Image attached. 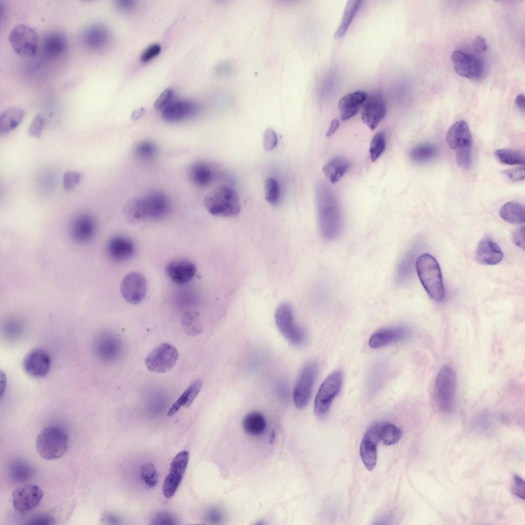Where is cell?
Returning a JSON list of instances; mask_svg holds the SVG:
<instances>
[{
  "label": "cell",
  "mask_w": 525,
  "mask_h": 525,
  "mask_svg": "<svg viewBox=\"0 0 525 525\" xmlns=\"http://www.w3.org/2000/svg\"><path fill=\"white\" fill-rule=\"evenodd\" d=\"M316 204L320 231L326 239L332 240L340 233L342 216L338 199L333 190L324 183L316 189Z\"/></svg>",
  "instance_id": "6da1fadb"
},
{
  "label": "cell",
  "mask_w": 525,
  "mask_h": 525,
  "mask_svg": "<svg viewBox=\"0 0 525 525\" xmlns=\"http://www.w3.org/2000/svg\"><path fill=\"white\" fill-rule=\"evenodd\" d=\"M170 207L169 200L165 194L153 191L129 200L124 206L123 212L126 219L131 222L157 220L166 216Z\"/></svg>",
  "instance_id": "7a4b0ae2"
},
{
  "label": "cell",
  "mask_w": 525,
  "mask_h": 525,
  "mask_svg": "<svg viewBox=\"0 0 525 525\" xmlns=\"http://www.w3.org/2000/svg\"><path fill=\"white\" fill-rule=\"evenodd\" d=\"M204 203L209 213L216 216L233 217L240 210L237 192L228 185H221L212 189L205 196Z\"/></svg>",
  "instance_id": "3957f363"
},
{
  "label": "cell",
  "mask_w": 525,
  "mask_h": 525,
  "mask_svg": "<svg viewBox=\"0 0 525 525\" xmlns=\"http://www.w3.org/2000/svg\"><path fill=\"white\" fill-rule=\"evenodd\" d=\"M416 269L419 279L430 297L440 302L445 297V290L439 265L429 254L420 255L416 261Z\"/></svg>",
  "instance_id": "277c9868"
},
{
  "label": "cell",
  "mask_w": 525,
  "mask_h": 525,
  "mask_svg": "<svg viewBox=\"0 0 525 525\" xmlns=\"http://www.w3.org/2000/svg\"><path fill=\"white\" fill-rule=\"evenodd\" d=\"M69 439L67 433L57 427H48L38 435L36 450L44 459L53 460L63 457L68 451Z\"/></svg>",
  "instance_id": "5b68a950"
},
{
  "label": "cell",
  "mask_w": 525,
  "mask_h": 525,
  "mask_svg": "<svg viewBox=\"0 0 525 525\" xmlns=\"http://www.w3.org/2000/svg\"><path fill=\"white\" fill-rule=\"evenodd\" d=\"M275 321L281 334L291 344L300 346L306 343L307 335L305 330L296 324L292 307L287 302L280 304L275 312Z\"/></svg>",
  "instance_id": "8992f818"
},
{
  "label": "cell",
  "mask_w": 525,
  "mask_h": 525,
  "mask_svg": "<svg viewBox=\"0 0 525 525\" xmlns=\"http://www.w3.org/2000/svg\"><path fill=\"white\" fill-rule=\"evenodd\" d=\"M457 388V377L454 370L448 365L443 366L437 374L435 382V395L440 410L450 412L453 408Z\"/></svg>",
  "instance_id": "52a82bcc"
},
{
  "label": "cell",
  "mask_w": 525,
  "mask_h": 525,
  "mask_svg": "<svg viewBox=\"0 0 525 525\" xmlns=\"http://www.w3.org/2000/svg\"><path fill=\"white\" fill-rule=\"evenodd\" d=\"M342 379V372L336 370L328 375L321 385L314 401V413L317 417H324L329 412L341 389Z\"/></svg>",
  "instance_id": "ba28073f"
},
{
  "label": "cell",
  "mask_w": 525,
  "mask_h": 525,
  "mask_svg": "<svg viewBox=\"0 0 525 525\" xmlns=\"http://www.w3.org/2000/svg\"><path fill=\"white\" fill-rule=\"evenodd\" d=\"M318 373V365L315 361H310L302 367L293 391V401L298 409L305 408L308 405Z\"/></svg>",
  "instance_id": "9c48e42d"
},
{
  "label": "cell",
  "mask_w": 525,
  "mask_h": 525,
  "mask_svg": "<svg viewBox=\"0 0 525 525\" xmlns=\"http://www.w3.org/2000/svg\"><path fill=\"white\" fill-rule=\"evenodd\" d=\"M9 41L12 48L18 55L23 57L34 56L38 48V36L31 27L19 24L11 31Z\"/></svg>",
  "instance_id": "30bf717a"
},
{
  "label": "cell",
  "mask_w": 525,
  "mask_h": 525,
  "mask_svg": "<svg viewBox=\"0 0 525 525\" xmlns=\"http://www.w3.org/2000/svg\"><path fill=\"white\" fill-rule=\"evenodd\" d=\"M178 356L177 351L174 346L163 343L149 353L145 358V365L150 371L165 373L174 367Z\"/></svg>",
  "instance_id": "8fae6325"
},
{
  "label": "cell",
  "mask_w": 525,
  "mask_h": 525,
  "mask_svg": "<svg viewBox=\"0 0 525 525\" xmlns=\"http://www.w3.org/2000/svg\"><path fill=\"white\" fill-rule=\"evenodd\" d=\"M362 106L361 119L370 129L374 130L387 113L386 105L381 93L376 91L367 95Z\"/></svg>",
  "instance_id": "7c38bea8"
},
{
  "label": "cell",
  "mask_w": 525,
  "mask_h": 525,
  "mask_svg": "<svg viewBox=\"0 0 525 525\" xmlns=\"http://www.w3.org/2000/svg\"><path fill=\"white\" fill-rule=\"evenodd\" d=\"M42 489L35 484H27L15 489L12 493L13 506L19 513L29 512L37 507L43 497Z\"/></svg>",
  "instance_id": "4fadbf2b"
},
{
  "label": "cell",
  "mask_w": 525,
  "mask_h": 525,
  "mask_svg": "<svg viewBox=\"0 0 525 525\" xmlns=\"http://www.w3.org/2000/svg\"><path fill=\"white\" fill-rule=\"evenodd\" d=\"M189 457V452L183 451L178 453L172 460L169 473L163 486V493L166 497L171 498L176 492L186 470Z\"/></svg>",
  "instance_id": "5bb4252c"
},
{
  "label": "cell",
  "mask_w": 525,
  "mask_h": 525,
  "mask_svg": "<svg viewBox=\"0 0 525 525\" xmlns=\"http://www.w3.org/2000/svg\"><path fill=\"white\" fill-rule=\"evenodd\" d=\"M96 231V223L93 216L87 213H79L72 219L69 233L73 241L84 244L91 241Z\"/></svg>",
  "instance_id": "9a60e30c"
},
{
  "label": "cell",
  "mask_w": 525,
  "mask_h": 525,
  "mask_svg": "<svg viewBox=\"0 0 525 525\" xmlns=\"http://www.w3.org/2000/svg\"><path fill=\"white\" fill-rule=\"evenodd\" d=\"M120 292L123 298L128 303L136 305L145 298L147 292V282L139 273L132 272L123 279Z\"/></svg>",
  "instance_id": "2e32d148"
},
{
  "label": "cell",
  "mask_w": 525,
  "mask_h": 525,
  "mask_svg": "<svg viewBox=\"0 0 525 525\" xmlns=\"http://www.w3.org/2000/svg\"><path fill=\"white\" fill-rule=\"evenodd\" d=\"M451 59L457 74L472 79L479 78L482 75V63L473 55L456 50L453 52Z\"/></svg>",
  "instance_id": "e0dca14e"
},
{
  "label": "cell",
  "mask_w": 525,
  "mask_h": 525,
  "mask_svg": "<svg viewBox=\"0 0 525 525\" xmlns=\"http://www.w3.org/2000/svg\"><path fill=\"white\" fill-rule=\"evenodd\" d=\"M380 425L372 426L365 434L359 448V454L366 468L372 471L377 458V446L379 441Z\"/></svg>",
  "instance_id": "ac0fdd59"
},
{
  "label": "cell",
  "mask_w": 525,
  "mask_h": 525,
  "mask_svg": "<svg viewBox=\"0 0 525 525\" xmlns=\"http://www.w3.org/2000/svg\"><path fill=\"white\" fill-rule=\"evenodd\" d=\"M411 334V330L407 327L387 328L374 333L369 339V345L372 348H380L407 340Z\"/></svg>",
  "instance_id": "d6986e66"
},
{
  "label": "cell",
  "mask_w": 525,
  "mask_h": 525,
  "mask_svg": "<svg viewBox=\"0 0 525 525\" xmlns=\"http://www.w3.org/2000/svg\"><path fill=\"white\" fill-rule=\"evenodd\" d=\"M199 109L198 105L191 100L173 101L161 111V118L167 122H179L194 117Z\"/></svg>",
  "instance_id": "ffe728a7"
},
{
  "label": "cell",
  "mask_w": 525,
  "mask_h": 525,
  "mask_svg": "<svg viewBox=\"0 0 525 525\" xmlns=\"http://www.w3.org/2000/svg\"><path fill=\"white\" fill-rule=\"evenodd\" d=\"M51 360L48 354L41 349H35L25 356L23 367L30 376L41 378L46 375L49 371Z\"/></svg>",
  "instance_id": "44dd1931"
},
{
  "label": "cell",
  "mask_w": 525,
  "mask_h": 525,
  "mask_svg": "<svg viewBox=\"0 0 525 525\" xmlns=\"http://www.w3.org/2000/svg\"><path fill=\"white\" fill-rule=\"evenodd\" d=\"M475 255L477 262L486 265H496L503 257V254L498 245L488 235H486L479 241Z\"/></svg>",
  "instance_id": "7402d4cb"
},
{
  "label": "cell",
  "mask_w": 525,
  "mask_h": 525,
  "mask_svg": "<svg viewBox=\"0 0 525 525\" xmlns=\"http://www.w3.org/2000/svg\"><path fill=\"white\" fill-rule=\"evenodd\" d=\"M166 272L171 280L177 285H185L194 277L196 267L188 259H175L170 261L166 267Z\"/></svg>",
  "instance_id": "603a6c76"
},
{
  "label": "cell",
  "mask_w": 525,
  "mask_h": 525,
  "mask_svg": "<svg viewBox=\"0 0 525 525\" xmlns=\"http://www.w3.org/2000/svg\"><path fill=\"white\" fill-rule=\"evenodd\" d=\"M107 252L113 260L124 261L133 256L135 252V247L130 238L124 236L115 235L108 241Z\"/></svg>",
  "instance_id": "cb8c5ba5"
},
{
  "label": "cell",
  "mask_w": 525,
  "mask_h": 525,
  "mask_svg": "<svg viewBox=\"0 0 525 525\" xmlns=\"http://www.w3.org/2000/svg\"><path fill=\"white\" fill-rule=\"evenodd\" d=\"M446 140L453 150L471 146L472 137L467 123L461 120L454 124L447 132Z\"/></svg>",
  "instance_id": "d4e9b609"
},
{
  "label": "cell",
  "mask_w": 525,
  "mask_h": 525,
  "mask_svg": "<svg viewBox=\"0 0 525 525\" xmlns=\"http://www.w3.org/2000/svg\"><path fill=\"white\" fill-rule=\"evenodd\" d=\"M367 95L365 91H357L343 96L338 104L341 120H347L355 116L363 105Z\"/></svg>",
  "instance_id": "484cf974"
},
{
  "label": "cell",
  "mask_w": 525,
  "mask_h": 525,
  "mask_svg": "<svg viewBox=\"0 0 525 525\" xmlns=\"http://www.w3.org/2000/svg\"><path fill=\"white\" fill-rule=\"evenodd\" d=\"M67 47L65 35L58 31L47 34L43 38L42 48L44 54L49 57H57L64 53Z\"/></svg>",
  "instance_id": "4316f807"
},
{
  "label": "cell",
  "mask_w": 525,
  "mask_h": 525,
  "mask_svg": "<svg viewBox=\"0 0 525 525\" xmlns=\"http://www.w3.org/2000/svg\"><path fill=\"white\" fill-rule=\"evenodd\" d=\"M110 34L108 30L99 25H92L84 33V41L90 48L100 49L109 43Z\"/></svg>",
  "instance_id": "83f0119b"
},
{
  "label": "cell",
  "mask_w": 525,
  "mask_h": 525,
  "mask_svg": "<svg viewBox=\"0 0 525 525\" xmlns=\"http://www.w3.org/2000/svg\"><path fill=\"white\" fill-rule=\"evenodd\" d=\"M25 111L18 107L5 110L0 115V134L4 135L15 129L22 122Z\"/></svg>",
  "instance_id": "f1b7e54d"
},
{
  "label": "cell",
  "mask_w": 525,
  "mask_h": 525,
  "mask_svg": "<svg viewBox=\"0 0 525 525\" xmlns=\"http://www.w3.org/2000/svg\"><path fill=\"white\" fill-rule=\"evenodd\" d=\"M351 166L350 161L342 156L335 157L328 161L323 172L330 182L336 183L343 176Z\"/></svg>",
  "instance_id": "f546056e"
},
{
  "label": "cell",
  "mask_w": 525,
  "mask_h": 525,
  "mask_svg": "<svg viewBox=\"0 0 525 525\" xmlns=\"http://www.w3.org/2000/svg\"><path fill=\"white\" fill-rule=\"evenodd\" d=\"M201 387V380L197 379L194 381L172 406L167 413V415H174L181 407H190L198 394Z\"/></svg>",
  "instance_id": "4dcf8cb0"
},
{
  "label": "cell",
  "mask_w": 525,
  "mask_h": 525,
  "mask_svg": "<svg viewBox=\"0 0 525 525\" xmlns=\"http://www.w3.org/2000/svg\"><path fill=\"white\" fill-rule=\"evenodd\" d=\"M9 475L16 483H24L31 480L34 474L32 466L23 460H13L9 465Z\"/></svg>",
  "instance_id": "1f68e13d"
},
{
  "label": "cell",
  "mask_w": 525,
  "mask_h": 525,
  "mask_svg": "<svg viewBox=\"0 0 525 525\" xmlns=\"http://www.w3.org/2000/svg\"><path fill=\"white\" fill-rule=\"evenodd\" d=\"M500 217L511 224H522L525 221L524 208L521 204L509 201L501 206L499 210Z\"/></svg>",
  "instance_id": "d6a6232c"
},
{
  "label": "cell",
  "mask_w": 525,
  "mask_h": 525,
  "mask_svg": "<svg viewBox=\"0 0 525 525\" xmlns=\"http://www.w3.org/2000/svg\"><path fill=\"white\" fill-rule=\"evenodd\" d=\"M266 420L260 412L253 411L245 416L243 426L245 432L251 436H258L262 434L266 428Z\"/></svg>",
  "instance_id": "836d02e7"
},
{
  "label": "cell",
  "mask_w": 525,
  "mask_h": 525,
  "mask_svg": "<svg viewBox=\"0 0 525 525\" xmlns=\"http://www.w3.org/2000/svg\"><path fill=\"white\" fill-rule=\"evenodd\" d=\"M117 349L118 342L116 338L110 335H102L96 340L95 352L103 359H112L115 355Z\"/></svg>",
  "instance_id": "e575fe53"
},
{
  "label": "cell",
  "mask_w": 525,
  "mask_h": 525,
  "mask_svg": "<svg viewBox=\"0 0 525 525\" xmlns=\"http://www.w3.org/2000/svg\"><path fill=\"white\" fill-rule=\"evenodd\" d=\"M361 2L358 0H350L347 2L341 22L334 34L335 38H339L345 35L356 12L361 7Z\"/></svg>",
  "instance_id": "d590c367"
},
{
  "label": "cell",
  "mask_w": 525,
  "mask_h": 525,
  "mask_svg": "<svg viewBox=\"0 0 525 525\" xmlns=\"http://www.w3.org/2000/svg\"><path fill=\"white\" fill-rule=\"evenodd\" d=\"M189 176L193 183L202 187L208 185L213 179V173L211 169L202 163H197L191 166Z\"/></svg>",
  "instance_id": "8d00e7d4"
},
{
  "label": "cell",
  "mask_w": 525,
  "mask_h": 525,
  "mask_svg": "<svg viewBox=\"0 0 525 525\" xmlns=\"http://www.w3.org/2000/svg\"><path fill=\"white\" fill-rule=\"evenodd\" d=\"M438 153V149L431 144H422L414 147L410 151V158L419 163H426L433 159Z\"/></svg>",
  "instance_id": "74e56055"
},
{
  "label": "cell",
  "mask_w": 525,
  "mask_h": 525,
  "mask_svg": "<svg viewBox=\"0 0 525 525\" xmlns=\"http://www.w3.org/2000/svg\"><path fill=\"white\" fill-rule=\"evenodd\" d=\"M495 155L499 161L504 164L523 165L524 164V154L520 150L500 149L495 151Z\"/></svg>",
  "instance_id": "f35d334b"
},
{
  "label": "cell",
  "mask_w": 525,
  "mask_h": 525,
  "mask_svg": "<svg viewBox=\"0 0 525 525\" xmlns=\"http://www.w3.org/2000/svg\"><path fill=\"white\" fill-rule=\"evenodd\" d=\"M401 436V431L392 423L381 424L379 439L383 444L390 446L397 443Z\"/></svg>",
  "instance_id": "ab89813d"
},
{
  "label": "cell",
  "mask_w": 525,
  "mask_h": 525,
  "mask_svg": "<svg viewBox=\"0 0 525 525\" xmlns=\"http://www.w3.org/2000/svg\"><path fill=\"white\" fill-rule=\"evenodd\" d=\"M182 325L186 333L190 335H197L201 331L199 317L196 312L186 313L183 317Z\"/></svg>",
  "instance_id": "60d3db41"
},
{
  "label": "cell",
  "mask_w": 525,
  "mask_h": 525,
  "mask_svg": "<svg viewBox=\"0 0 525 525\" xmlns=\"http://www.w3.org/2000/svg\"><path fill=\"white\" fill-rule=\"evenodd\" d=\"M265 199L272 206L278 204L280 199V189L278 182L272 177H268L264 181Z\"/></svg>",
  "instance_id": "b9f144b4"
},
{
  "label": "cell",
  "mask_w": 525,
  "mask_h": 525,
  "mask_svg": "<svg viewBox=\"0 0 525 525\" xmlns=\"http://www.w3.org/2000/svg\"><path fill=\"white\" fill-rule=\"evenodd\" d=\"M387 145V138L385 132L379 131L373 137L370 147L369 154L372 161L376 159L384 152Z\"/></svg>",
  "instance_id": "7bdbcfd3"
},
{
  "label": "cell",
  "mask_w": 525,
  "mask_h": 525,
  "mask_svg": "<svg viewBox=\"0 0 525 525\" xmlns=\"http://www.w3.org/2000/svg\"><path fill=\"white\" fill-rule=\"evenodd\" d=\"M157 149L155 146L151 142H142L138 143L134 149V153L139 158L144 160H150L155 157Z\"/></svg>",
  "instance_id": "ee69618b"
},
{
  "label": "cell",
  "mask_w": 525,
  "mask_h": 525,
  "mask_svg": "<svg viewBox=\"0 0 525 525\" xmlns=\"http://www.w3.org/2000/svg\"><path fill=\"white\" fill-rule=\"evenodd\" d=\"M142 477L149 487H154L157 483L158 474L155 466L151 463L143 465L140 468Z\"/></svg>",
  "instance_id": "f6af8a7d"
},
{
  "label": "cell",
  "mask_w": 525,
  "mask_h": 525,
  "mask_svg": "<svg viewBox=\"0 0 525 525\" xmlns=\"http://www.w3.org/2000/svg\"><path fill=\"white\" fill-rule=\"evenodd\" d=\"M174 92L170 88L166 89L157 98L154 103V108L162 111L174 100Z\"/></svg>",
  "instance_id": "bcb514c9"
},
{
  "label": "cell",
  "mask_w": 525,
  "mask_h": 525,
  "mask_svg": "<svg viewBox=\"0 0 525 525\" xmlns=\"http://www.w3.org/2000/svg\"><path fill=\"white\" fill-rule=\"evenodd\" d=\"M45 126V119L41 114H37L32 119L29 129L28 134L36 138L41 136Z\"/></svg>",
  "instance_id": "7dc6e473"
},
{
  "label": "cell",
  "mask_w": 525,
  "mask_h": 525,
  "mask_svg": "<svg viewBox=\"0 0 525 525\" xmlns=\"http://www.w3.org/2000/svg\"><path fill=\"white\" fill-rule=\"evenodd\" d=\"M471 146L456 150V161L460 167L468 169L471 164Z\"/></svg>",
  "instance_id": "c3c4849f"
},
{
  "label": "cell",
  "mask_w": 525,
  "mask_h": 525,
  "mask_svg": "<svg viewBox=\"0 0 525 525\" xmlns=\"http://www.w3.org/2000/svg\"><path fill=\"white\" fill-rule=\"evenodd\" d=\"M81 174L78 172L69 171L63 176V187L66 190L73 189L80 181Z\"/></svg>",
  "instance_id": "681fc988"
},
{
  "label": "cell",
  "mask_w": 525,
  "mask_h": 525,
  "mask_svg": "<svg viewBox=\"0 0 525 525\" xmlns=\"http://www.w3.org/2000/svg\"><path fill=\"white\" fill-rule=\"evenodd\" d=\"M278 138L275 132L271 128L267 129L264 134L263 147L266 151H270L277 146Z\"/></svg>",
  "instance_id": "f907efd6"
},
{
  "label": "cell",
  "mask_w": 525,
  "mask_h": 525,
  "mask_svg": "<svg viewBox=\"0 0 525 525\" xmlns=\"http://www.w3.org/2000/svg\"><path fill=\"white\" fill-rule=\"evenodd\" d=\"M161 49L159 44H154L150 45L142 53L140 60L143 62H147L151 60L159 54Z\"/></svg>",
  "instance_id": "816d5d0a"
},
{
  "label": "cell",
  "mask_w": 525,
  "mask_h": 525,
  "mask_svg": "<svg viewBox=\"0 0 525 525\" xmlns=\"http://www.w3.org/2000/svg\"><path fill=\"white\" fill-rule=\"evenodd\" d=\"M152 524H176L175 518L167 512L157 513L153 518Z\"/></svg>",
  "instance_id": "f5cc1de1"
},
{
  "label": "cell",
  "mask_w": 525,
  "mask_h": 525,
  "mask_svg": "<svg viewBox=\"0 0 525 525\" xmlns=\"http://www.w3.org/2000/svg\"><path fill=\"white\" fill-rule=\"evenodd\" d=\"M524 488L525 483L523 479L518 475L514 477V485L512 487V492L517 496L524 499Z\"/></svg>",
  "instance_id": "db71d44e"
},
{
  "label": "cell",
  "mask_w": 525,
  "mask_h": 525,
  "mask_svg": "<svg viewBox=\"0 0 525 525\" xmlns=\"http://www.w3.org/2000/svg\"><path fill=\"white\" fill-rule=\"evenodd\" d=\"M512 240L514 244L517 247L524 249V227L517 229L512 235Z\"/></svg>",
  "instance_id": "11a10c76"
},
{
  "label": "cell",
  "mask_w": 525,
  "mask_h": 525,
  "mask_svg": "<svg viewBox=\"0 0 525 525\" xmlns=\"http://www.w3.org/2000/svg\"><path fill=\"white\" fill-rule=\"evenodd\" d=\"M54 519L47 515H41L32 518L27 524L35 525H48L54 524Z\"/></svg>",
  "instance_id": "9f6ffc18"
},
{
  "label": "cell",
  "mask_w": 525,
  "mask_h": 525,
  "mask_svg": "<svg viewBox=\"0 0 525 525\" xmlns=\"http://www.w3.org/2000/svg\"><path fill=\"white\" fill-rule=\"evenodd\" d=\"M504 173L512 181L521 180L524 178L525 173L523 168L508 170L504 171Z\"/></svg>",
  "instance_id": "6f0895ef"
},
{
  "label": "cell",
  "mask_w": 525,
  "mask_h": 525,
  "mask_svg": "<svg viewBox=\"0 0 525 525\" xmlns=\"http://www.w3.org/2000/svg\"><path fill=\"white\" fill-rule=\"evenodd\" d=\"M473 47L474 51L478 53L484 52L488 49L484 38L481 35L477 36L473 41Z\"/></svg>",
  "instance_id": "680465c9"
},
{
  "label": "cell",
  "mask_w": 525,
  "mask_h": 525,
  "mask_svg": "<svg viewBox=\"0 0 525 525\" xmlns=\"http://www.w3.org/2000/svg\"><path fill=\"white\" fill-rule=\"evenodd\" d=\"M117 7L123 11L132 10L136 6V2L132 0H119L116 1Z\"/></svg>",
  "instance_id": "91938a15"
},
{
  "label": "cell",
  "mask_w": 525,
  "mask_h": 525,
  "mask_svg": "<svg viewBox=\"0 0 525 525\" xmlns=\"http://www.w3.org/2000/svg\"><path fill=\"white\" fill-rule=\"evenodd\" d=\"M209 520L214 523H218L222 518L221 512L216 509H212L208 513Z\"/></svg>",
  "instance_id": "94428289"
},
{
  "label": "cell",
  "mask_w": 525,
  "mask_h": 525,
  "mask_svg": "<svg viewBox=\"0 0 525 525\" xmlns=\"http://www.w3.org/2000/svg\"><path fill=\"white\" fill-rule=\"evenodd\" d=\"M339 124V121L337 119H333L327 133V136L329 137L333 135L338 129Z\"/></svg>",
  "instance_id": "6125c7cd"
},
{
  "label": "cell",
  "mask_w": 525,
  "mask_h": 525,
  "mask_svg": "<svg viewBox=\"0 0 525 525\" xmlns=\"http://www.w3.org/2000/svg\"><path fill=\"white\" fill-rule=\"evenodd\" d=\"M515 104L520 110L524 111V96L523 94H519L517 96Z\"/></svg>",
  "instance_id": "be15d7a7"
},
{
  "label": "cell",
  "mask_w": 525,
  "mask_h": 525,
  "mask_svg": "<svg viewBox=\"0 0 525 525\" xmlns=\"http://www.w3.org/2000/svg\"><path fill=\"white\" fill-rule=\"evenodd\" d=\"M145 110L143 108L137 109L134 111L132 114V118L134 119L139 118L144 113Z\"/></svg>",
  "instance_id": "e7e4bbea"
}]
</instances>
